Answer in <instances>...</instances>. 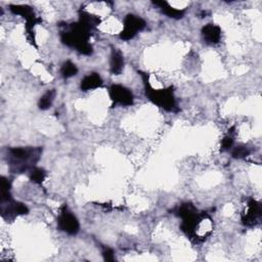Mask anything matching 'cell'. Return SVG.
<instances>
[{"mask_svg": "<svg viewBox=\"0 0 262 262\" xmlns=\"http://www.w3.org/2000/svg\"><path fill=\"white\" fill-rule=\"evenodd\" d=\"M174 214L183 219L180 229L196 242L204 241L212 232V219L207 213H199L192 203H185L174 209Z\"/></svg>", "mask_w": 262, "mask_h": 262, "instance_id": "cell-1", "label": "cell"}, {"mask_svg": "<svg viewBox=\"0 0 262 262\" xmlns=\"http://www.w3.org/2000/svg\"><path fill=\"white\" fill-rule=\"evenodd\" d=\"M65 30L60 32V39L64 44L73 47L80 53L89 55L92 53V46L88 42L90 37V30L81 22L65 26Z\"/></svg>", "mask_w": 262, "mask_h": 262, "instance_id": "cell-2", "label": "cell"}, {"mask_svg": "<svg viewBox=\"0 0 262 262\" xmlns=\"http://www.w3.org/2000/svg\"><path fill=\"white\" fill-rule=\"evenodd\" d=\"M40 148H13L8 151L7 162L13 173H24L33 169L41 156Z\"/></svg>", "mask_w": 262, "mask_h": 262, "instance_id": "cell-3", "label": "cell"}, {"mask_svg": "<svg viewBox=\"0 0 262 262\" xmlns=\"http://www.w3.org/2000/svg\"><path fill=\"white\" fill-rule=\"evenodd\" d=\"M143 78L145 84L146 95L156 106L164 109L167 112H177L178 108L176 105V99L173 92V87H168L165 89H155L149 80L148 74L144 72H138Z\"/></svg>", "mask_w": 262, "mask_h": 262, "instance_id": "cell-4", "label": "cell"}, {"mask_svg": "<svg viewBox=\"0 0 262 262\" xmlns=\"http://www.w3.org/2000/svg\"><path fill=\"white\" fill-rule=\"evenodd\" d=\"M9 9L12 13L22 15L26 19V31L30 41L35 45V37H34V26L40 23V18H38L31 6L28 5H10Z\"/></svg>", "mask_w": 262, "mask_h": 262, "instance_id": "cell-5", "label": "cell"}, {"mask_svg": "<svg viewBox=\"0 0 262 262\" xmlns=\"http://www.w3.org/2000/svg\"><path fill=\"white\" fill-rule=\"evenodd\" d=\"M147 24L145 19L134 14H127L124 19V28L120 33V38L122 40L132 39L138 32L143 31L146 28Z\"/></svg>", "mask_w": 262, "mask_h": 262, "instance_id": "cell-6", "label": "cell"}, {"mask_svg": "<svg viewBox=\"0 0 262 262\" xmlns=\"http://www.w3.org/2000/svg\"><path fill=\"white\" fill-rule=\"evenodd\" d=\"M57 227L60 231L68 235H76L79 232V221L76 216L68 210L66 205L62 208V211H60L58 216Z\"/></svg>", "mask_w": 262, "mask_h": 262, "instance_id": "cell-7", "label": "cell"}, {"mask_svg": "<svg viewBox=\"0 0 262 262\" xmlns=\"http://www.w3.org/2000/svg\"><path fill=\"white\" fill-rule=\"evenodd\" d=\"M110 97L114 105L128 107L133 105V94L125 86L114 84L110 88Z\"/></svg>", "mask_w": 262, "mask_h": 262, "instance_id": "cell-8", "label": "cell"}, {"mask_svg": "<svg viewBox=\"0 0 262 262\" xmlns=\"http://www.w3.org/2000/svg\"><path fill=\"white\" fill-rule=\"evenodd\" d=\"M262 215V208L259 202H257L254 199H250L248 205H247V211L242 217V221L243 225L246 227H252L259 223V219Z\"/></svg>", "mask_w": 262, "mask_h": 262, "instance_id": "cell-9", "label": "cell"}, {"mask_svg": "<svg viewBox=\"0 0 262 262\" xmlns=\"http://www.w3.org/2000/svg\"><path fill=\"white\" fill-rule=\"evenodd\" d=\"M202 36L206 43L217 44L221 38V29L217 25L208 24L202 29Z\"/></svg>", "mask_w": 262, "mask_h": 262, "instance_id": "cell-10", "label": "cell"}, {"mask_svg": "<svg viewBox=\"0 0 262 262\" xmlns=\"http://www.w3.org/2000/svg\"><path fill=\"white\" fill-rule=\"evenodd\" d=\"M124 68V57L122 52L117 48L112 49L110 58V69L113 75H120Z\"/></svg>", "mask_w": 262, "mask_h": 262, "instance_id": "cell-11", "label": "cell"}, {"mask_svg": "<svg viewBox=\"0 0 262 262\" xmlns=\"http://www.w3.org/2000/svg\"><path fill=\"white\" fill-rule=\"evenodd\" d=\"M102 85H103V79L97 73H92L85 76L81 81V89L83 91L95 89Z\"/></svg>", "mask_w": 262, "mask_h": 262, "instance_id": "cell-12", "label": "cell"}, {"mask_svg": "<svg viewBox=\"0 0 262 262\" xmlns=\"http://www.w3.org/2000/svg\"><path fill=\"white\" fill-rule=\"evenodd\" d=\"M153 3L157 6H159L161 8V10H162V12H164L166 15H168L171 18L179 19V18H183L185 16V10L184 9L174 8L167 1H154Z\"/></svg>", "mask_w": 262, "mask_h": 262, "instance_id": "cell-13", "label": "cell"}, {"mask_svg": "<svg viewBox=\"0 0 262 262\" xmlns=\"http://www.w3.org/2000/svg\"><path fill=\"white\" fill-rule=\"evenodd\" d=\"M54 96H55L54 89L46 91L39 99V104H38L39 109L40 110H47V109H49L51 107L52 103H53Z\"/></svg>", "mask_w": 262, "mask_h": 262, "instance_id": "cell-14", "label": "cell"}, {"mask_svg": "<svg viewBox=\"0 0 262 262\" xmlns=\"http://www.w3.org/2000/svg\"><path fill=\"white\" fill-rule=\"evenodd\" d=\"M60 73H62V76L65 79H68V78L75 76L78 73V69H77L75 64L70 62V60H67V62L64 63V65L62 66V69H60Z\"/></svg>", "mask_w": 262, "mask_h": 262, "instance_id": "cell-15", "label": "cell"}, {"mask_svg": "<svg viewBox=\"0 0 262 262\" xmlns=\"http://www.w3.org/2000/svg\"><path fill=\"white\" fill-rule=\"evenodd\" d=\"M46 177V172L42 169V168H38V167H34L33 169H31L30 172V178L35 184L38 185H41L44 179Z\"/></svg>", "mask_w": 262, "mask_h": 262, "instance_id": "cell-16", "label": "cell"}, {"mask_svg": "<svg viewBox=\"0 0 262 262\" xmlns=\"http://www.w3.org/2000/svg\"><path fill=\"white\" fill-rule=\"evenodd\" d=\"M249 155H250V150L247 147H245V146H238L232 152V156L235 159L246 158Z\"/></svg>", "mask_w": 262, "mask_h": 262, "instance_id": "cell-17", "label": "cell"}, {"mask_svg": "<svg viewBox=\"0 0 262 262\" xmlns=\"http://www.w3.org/2000/svg\"><path fill=\"white\" fill-rule=\"evenodd\" d=\"M234 145V137L232 135H228L226 136L223 142H221V151L225 152V151H229Z\"/></svg>", "mask_w": 262, "mask_h": 262, "instance_id": "cell-18", "label": "cell"}, {"mask_svg": "<svg viewBox=\"0 0 262 262\" xmlns=\"http://www.w3.org/2000/svg\"><path fill=\"white\" fill-rule=\"evenodd\" d=\"M14 208H15V213H16V215H26V214L29 213L28 207H27L25 204H23V203L15 202Z\"/></svg>", "mask_w": 262, "mask_h": 262, "instance_id": "cell-19", "label": "cell"}, {"mask_svg": "<svg viewBox=\"0 0 262 262\" xmlns=\"http://www.w3.org/2000/svg\"><path fill=\"white\" fill-rule=\"evenodd\" d=\"M10 188H11L10 181L7 178L2 177L1 178V193H10Z\"/></svg>", "mask_w": 262, "mask_h": 262, "instance_id": "cell-20", "label": "cell"}, {"mask_svg": "<svg viewBox=\"0 0 262 262\" xmlns=\"http://www.w3.org/2000/svg\"><path fill=\"white\" fill-rule=\"evenodd\" d=\"M103 256H104V259L106 261H114L115 260V255H114V251L110 248H106L104 251H103Z\"/></svg>", "mask_w": 262, "mask_h": 262, "instance_id": "cell-21", "label": "cell"}]
</instances>
